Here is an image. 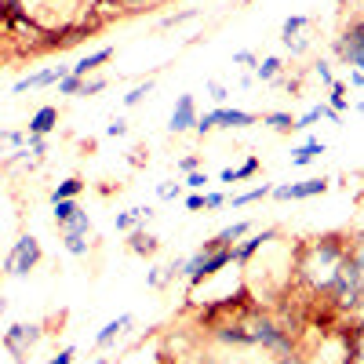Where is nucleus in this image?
Segmentation results:
<instances>
[{"label": "nucleus", "mask_w": 364, "mask_h": 364, "mask_svg": "<svg viewBox=\"0 0 364 364\" xmlns=\"http://www.w3.org/2000/svg\"><path fill=\"white\" fill-rule=\"evenodd\" d=\"M346 255L350 252L339 245V237H321L310 248L306 262H302V277H306L314 288H331V281H336V273H339Z\"/></svg>", "instance_id": "f257e3e1"}, {"label": "nucleus", "mask_w": 364, "mask_h": 364, "mask_svg": "<svg viewBox=\"0 0 364 364\" xmlns=\"http://www.w3.org/2000/svg\"><path fill=\"white\" fill-rule=\"evenodd\" d=\"M331 299L339 302V306H357V299H360V291H364V269L353 262V255H346L343 259V266H339V273H336V281H331Z\"/></svg>", "instance_id": "f03ea898"}, {"label": "nucleus", "mask_w": 364, "mask_h": 364, "mask_svg": "<svg viewBox=\"0 0 364 364\" xmlns=\"http://www.w3.org/2000/svg\"><path fill=\"white\" fill-rule=\"evenodd\" d=\"M37 262H41V245H37V237L22 233V237L15 240V248L8 252V259H4V273H8V277H26V273L33 269Z\"/></svg>", "instance_id": "7ed1b4c3"}, {"label": "nucleus", "mask_w": 364, "mask_h": 364, "mask_svg": "<svg viewBox=\"0 0 364 364\" xmlns=\"http://www.w3.org/2000/svg\"><path fill=\"white\" fill-rule=\"evenodd\" d=\"M41 343V324H11L4 331V346L11 357H26L29 346H37Z\"/></svg>", "instance_id": "20e7f679"}, {"label": "nucleus", "mask_w": 364, "mask_h": 364, "mask_svg": "<svg viewBox=\"0 0 364 364\" xmlns=\"http://www.w3.org/2000/svg\"><path fill=\"white\" fill-rule=\"evenodd\" d=\"M328 186H331L328 178L288 182V186H277V190H273V197H277V200H306V197H321V193H328Z\"/></svg>", "instance_id": "39448f33"}, {"label": "nucleus", "mask_w": 364, "mask_h": 364, "mask_svg": "<svg viewBox=\"0 0 364 364\" xmlns=\"http://www.w3.org/2000/svg\"><path fill=\"white\" fill-rule=\"evenodd\" d=\"M197 124V102H193V95H178V102H175V109H171V120H168V128L175 132V135H182V132H190Z\"/></svg>", "instance_id": "423d86ee"}, {"label": "nucleus", "mask_w": 364, "mask_h": 364, "mask_svg": "<svg viewBox=\"0 0 364 364\" xmlns=\"http://www.w3.org/2000/svg\"><path fill=\"white\" fill-rule=\"evenodd\" d=\"M63 77H70V66H51V70H37V73H29L22 77L11 91L15 95H22V91H33V87H48V84H58Z\"/></svg>", "instance_id": "0eeeda50"}, {"label": "nucleus", "mask_w": 364, "mask_h": 364, "mask_svg": "<svg viewBox=\"0 0 364 364\" xmlns=\"http://www.w3.org/2000/svg\"><path fill=\"white\" fill-rule=\"evenodd\" d=\"M211 113H215V128H252L255 124V117L248 109H226V106H219Z\"/></svg>", "instance_id": "6e6552de"}, {"label": "nucleus", "mask_w": 364, "mask_h": 364, "mask_svg": "<svg viewBox=\"0 0 364 364\" xmlns=\"http://www.w3.org/2000/svg\"><path fill=\"white\" fill-rule=\"evenodd\" d=\"M109 58H113V48L106 44V48H99V51H91V55H84V58H80L77 66H70V73H73L77 80H84V77H87L91 70H99L102 63H109Z\"/></svg>", "instance_id": "1a4fd4ad"}, {"label": "nucleus", "mask_w": 364, "mask_h": 364, "mask_svg": "<svg viewBox=\"0 0 364 364\" xmlns=\"http://www.w3.org/2000/svg\"><path fill=\"white\" fill-rule=\"evenodd\" d=\"M149 219H154V208H132V211H120V215H117V230H120V233H132V230H142Z\"/></svg>", "instance_id": "9d476101"}, {"label": "nucleus", "mask_w": 364, "mask_h": 364, "mask_svg": "<svg viewBox=\"0 0 364 364\" xmlns=\"http://www.w3.org/2000/svg\"><path fill=\"white\" fill-rule=\"evenodd\" d=\"M336 51H339V58L350 55V51H364V22H353L346 29V33L336 41Z\"/></svg>", "instance_id": "9b49d317"}, {"label": "nucleus", "mask_w": 364, "mask_h": 364, "mask_svg": "<svg viewBox=\"0 0 364 364\" xmlns=\"http://www.w3.org/2000/svg\"><path fill=\"white\" fill-rule=\"evenodd\" d=\"M273 237H277V230H262V233H255L252 240H245V245H237V248H233V259H237V262H248L262 245H269Z\"/></svg>", "instance_id": "f8f14e48"}, {"label": "nucleus", "mask_w": 364, "mask_h": 364, "mask_svg": "<svg viewBox=\"0 0 364 364\" xmlns=\"http://www.w3.org/2000/svg\"><path fill=\"white\" fill-rule=\"evenodd\" d=\"M58 124V109L55 106H41L33 117H29V135H48Z\"/></svg>", "instance_id": "ddd939ff"}, {"label": "nucleus", "mask_w": 364, "mask_h": 364, "mask_svg": "<svg viewBox=\"0 0 364 364\" xmlns=\"http://www.w3.org/2000/svg\"><path fill=\"white\" fill-rule=\"evenodd\" d=\"M132 324H135V317H132V314H120V317H113V321H109V324L99 331V336H95V346H109V343L120 336V331H124V328H132Z\"/></svg>", "instance_id": "4468645a"}, {"label": "nucleus", "mask_w": 364, "mask_h": 364, "mask_svg": "<svg viewBox=\"0 0 364 364\" xmlns=\"http://www.w3.org/2000/svg\"><path fill=\"white\" fill-rule=\"evenodd\" d=\"M248 230H252V223H233V226H226V230H219L215 237H211V245H215V248H233Z\"/></svg>", "instance_id": "2eb2a0df"}, {"label": "nucleus", "mask_w": 364, "mask_h": 364, "mask_svg": "<svg viewBox=\"0 0 364 364\" xmlns=\"http://www.w3.org/2000/svg\"><path fill=\"white\" fill-rule=\"evenodd\" d=\"M128 245H132L135 255H154V252L161 248V240H157L154 233H146V226H142V230H132V240H128Z\"/></svg>", "instance_id": "dca6fc26"}, {"label": "nucleus", "mask_w": 364, "mask_h": 364, "mask_svg": "<svg viewBox=\"0 0 364 364\" xmlns=\"http://www.w3.org/2000/svg\"><path fill=\"white\" fill-rule=\"evenodd\" d=\"M58 233H63V237H87V233H91V219L84 215V211H77L70 223L58 226Z\"/></svg>", "instance_id": "f3484780"}, {"label": "nucleus", "mask_w": 364, "mask_h": 364, "mask_svg": "<svg viewBox=\"0 0 364 364\" xmlns=\"http://www.w3.org/2000/svg\"><path fill=\"white\" fill-rule=\"evenodd\" d=\"M255 171H259V157H248L240 168H226L219 178H223V182H240V178H252Z\"/></svg>", "instance_id": "a211bd4d"}, {"label": "nucleus", "mask_w": 364, "mask_h": 364, "mask_svg": "<svg viewBox=\"0 0 364 364\" xmlns=\"http://www.w3.org/2000/svg\"><path fill=\"white\" fill-rule=\"evenodd\" d=\"M324 154V142H317V139H310L306 146H299L295 154H291V164H310V161H317Z\"/></svg>", "instance_id": "6ab92c4d"}, {"label": "nucleus", "mask_w": 364, "mask_h": 364, "mask_svg": "<svg viewBox=\"0 0 364 364\" xmlns=\"http://www.w3.org/2000/svg\"><path fill=\"white\" fill-rule=\"evenodd\" d=\"M255 77L266 80V84H269V80H277V77H281V58H277V55H269V58H262V63H255Z\"/></svg>", "instance_id": "aec40b11"}, {"label": "nucleus", "mask_w": 364, "mask_h": 364, "mask_svg": "<svg viewBox=\"0 0 364 364\" xmlns=\"http://www.w3.org/2000/svg\"><path fill=\"white\" fill-rule=\"evenodd\" d=\"M80 190H84V182H80V178H66V182H58L55 193H51V204H55V200H73Z\"/></svg>", "instance_id": "412c9836"}, {"label": "nucleus", "mask_w": 364, "mask_h": 364, "mask_svg": "<svg viewBox=\"0 0 364 364\" xmlns=\"http://www.w3.org/2000/svg\"><path fill=\"white\" fill-rule=\"evenodd\" d=\"M306 26H310V18H306V15H291V18L284 22V29H281V41H284V44H288V41H295Z\"/></svg>", "instance_id": "4be33fe9"}, {"label": "nucleus", "mask_w": 364, "mask_h": 364, "mask_svg": "<svg viewBox=\"0 0 364 364\" xmlns=\"http://www.w3.org/2000/svg\"><path fill=\"white\" fill-rule=\"evenodd\" d=\"M262 124H269L273 132H295V117L291 113H266Z\"/></svg>", "instance_id": "5701e85b"}, {"label": "nucleus", "mask_w": 364, "mask_h": 364, "mask_svg": "<svg viewBox=\"0 0 364 364\" xmlns=\"http://www.w3.org/2000/svg\"><path fill=\"white\" fill-rule=\"evenodd\" d=\"M269 193H273V186H266V182H262V186H255V190H248V193H237V197H233V208H245V204L262 200V197H269Z\"/></svg>", "instance_id": "b1692460"}, {"label": "nucleus", "mask_w": 364, "mask_h": 364, "mask_svg": "<svg viewBox=\"0 0 364 364\" xmlns=\"http://www.w3.org/2000/svg\"><path fill=\"white\" fill-rule=\"evenodd\" d=\"M77 211H80V208H77V200H55V223H58V226L70 223V219L77 215Z\"/></svg>", "instance_id": "393cba45"}, {"label": "nucleus", "mask_w": 364, "mask_h": 364, "mask_svg": "<svg viewBox=\"0 0 364 364\" xmlns=\"http://www.w3.org/2000/svg\"><path fill=\"white\" fill-rule=\"evenodd\" d=\"M328 106L336 109L339 117H343V109L350 106V102H346V84H343V80H336V84H331V102H328Z\"/></svg>", "instance_id": "a878e982"}, {"label": "nucleus", "mask_w": 364, "mask_h": 364, "mask_svg": "<svg viewBox=\"0 0 364 364\" xmlns=\"http://www.w3.org/2000/svg\"><path fill=\"white\" fill-rule=\"evenodd\" d=\"M149 91H154V84H149V80H146V84H139V87H132L128 95H124V106H139V102L149 95Z\"/></svg>", "instance_id": "bb28decb"}, {"label": "nucleus", "mask_w": 364, "mask_h": 364, "mask_svg": "<svg viewBox=\"0 0 364 364\" xmlns=\"http://www.w3.org/2000/svg\"><path fill=\"white\" fill-rule=\"evenodd\" d=\"M63 245L70 255H87V237H63Z\"/></svg>", "instance_id": "cd10ccee"}, {"label": "nucleus", "mask_w": 364, "mask_h": 364, "mask_svg": "<svg viewBox=\"0 0 364 364\" xmlns=\"http://www.w3.org/2000/svg\"><path fill=\"white\" fill-rule=\"evenodd\" d=\"M80 84H84V80H77L73 73L63 77V80H58V95H80Z\"/></svg>", "instance_id": "c85d7f7f"}, {"label": "nucleus", "mask_w": 364, "mask_h": 364, "mask_svg": "<svg viewBox=\"0 0 364 364\" xmlns=\"http://www.w3.org/2000/svg\"><path fill=\"white\" fill-rule=\"evenodd\" d=\"M106 87V77H84V84H80V95H99V91Z\"/></svg>", "instance_id": "c756f323"}, {"label": "nucleus", "mask_w": 364, "mask_h": 364, "mask_svg": "<svg viewBox=\"0 0 364 364\" xmlns=\"http://www.w3.org/2000/svg\"><path fill=\"white\" fill-rule=\"evenodd\" d=\"M26 149H29V157H37V154H44V149H48V139L44 135H29L26 139Z\"/></svg>", "instance_id": "7c9ffc66"}, {"label": "nucleus", "mask_w": 364, "mask_h": 364, "mask_svg": "<svg viewBox=\"0 0 364 364\" xmlns=\"http://www.w3.org/2000/svg\"><path fill=\"white\" fill-rule=\"evenodd\" d=\"M223 204H226L223 193H200V208H204V211H215V208H223Z\"/></svg>", "instance_id": "2f4dec72"}, {"label": "nucleus", "mask_w": 364, "mask_h": 364, "mask_svg": "<svg viewBox=\"0 0 364 364\" xmlns=\"http://www.w3.org/2000/svg\"><path fill=\"white\" fill-rule=\"evenodd\" d=\"M208 95H211V99H215V102L223 106V102L230 99V91H226V87H223L219 80H208Z\"/></svg>", "instance_id": "473e14b6"}, {"label": "nucleus", "mask_w": 364, "mask_h": 364, "mask_svg": "<svg viewBox=\"0 0 364 364\" xmlns=\"http://www.w3.org/2000/svg\"><path fill=\"white\" fill-rule=\"evenodd\" d=\"M190 18H197V8H186V11L168 15V18H164V26H178V22H190Z\"/></svg>", "instance_id": "72a5a7b5"}, {"label": "nucleus", "mask_w": 364, "mask_h": 364, "mask_svg": "<svg viewBox=\"0 0 364 364\" xmlns=\"http://www.w3.org/2000/svg\"><path fill=\"white\" fill-rule=\"evenodd\" d=\"M204 182H208V175H204V171H190V175H186V186H190L193 193H200V190H204Z\"/></svg>", "instance_id": "f704fd0d"}, {"label": "nucleus", "mask_w": 364, "mask_h": 364, "mask_svg": "<svg viewBox=\"0 0 364 364\" xmlns=\"http://www.w3.org/2000/svg\"><path fill=\"white\" fill-rule=\"evenodd\" d=\"M106 135H109V139L128 135V120H109V124H106Z\"/></svg>", "instance_id": "c9c22d12"}, {"label": "nucleus", "mask_w": 364, "mask_h": 364, "mask_svg": "<svg viewBox=\"0 0 364 364\" xmlns=\"http://www.w3.org/2000/svg\"><path fill=\"white\" fill-rule=\"evenodd\" d=\"M73 357H77V350H73V346H66V350H58L48 364H73Z\"/></svg>", "instance_id": "e433bc0d"}, {"label": "nucleus", "mask_w": 364, "mask_h": 364, "mask_svg": "<svg viewBox=\"0 0 364 364\" xmlns=\"http://www.w3.org/2000/svg\"><path fill=\"white\" fill-rule=\"evenodd\" d=\"M259 58H255V51H237L233 55V66H255Z\"/></svg>", "instance_id": "4c0bfd02"}, {"label": "nucleus", "mask_w": 364, "mask_h": 364, "mask_svg": "<svg viewBox=\"0 0 364 364\" xmlns=\"http://www.w3.org/2000/svg\"><path fill=\"white\" fill-rule=\"evenodd\" d=\"M157 193H161V197H164V200H175V197H178V193H182V186H178V182H164V186H161V190H157Z\"/></svg>", "instance_id": "58836bf2"}, {"label": "nucleus", "mask_w": 364, "mask_h": 364, "mask_svg": "<svg viewBox=\"0 0 364 364\" xmlns=\"http://www.w3.org/2000/svg\"><path fill=\"white\" fill-rule=\"evenodd\" d=\"M317 77H321V84H328V87L336 84V73H331V66H328V63H317Z\"/></svg>", "instance_id": "ea45409f"}, {"label": "nucleus", "mask_w": 364, "mask_h": 364, "mask_svg": "<svg viewBox=\"0 0 364 364\" xmlns=\"http://www.w3.org/2000/svg\"><path fill=\"white\" fill-rule=\"evenodd\" d=\"M124 8H132V11H142V8H149V4H161V0H120Z\"/></svg>", "instance_id": "a19ab883"}, {"label": "nucleus", "mask_w": 364, "mask_h": 364, "mask_svg": "<svg viewBox=\"0 0 364 364\" xmlns=\"http://www.w3.org/2000/svg\"><path fill=\"white\" fill-rule=\"evenodd\" d=\"M197 164H200L197 157H182V161H178V168H182V171H197Z\"/></svg>", "instance_id": "79ce46f5"}, {"label": "nucleus", "mask_w": 364, "mask_h": 364, "mask_svg": "<svg viewBox=\"0 0 364 364\" xmlns=\"http://www.w3.org/2000/svg\"><path fill=\"white\" fill-rule=\"evenodd\" d=\"M186 208H190V211H200V193H190V197H186Z\"/></svg>", "instance_id": "37998d69"}, {"label": "nucleus", "mask_w": 364, "mask_h": 364, "mask_svg": "<svg viewBox=\"0 0 364 364\" xmlns=\"http://www.w3.org/2000/svg\"><path fill=\"white\" fill-rule=\"evenodd\" d=\"M281 364H306V360L295 357V353H284V357H281Z\"/></svg>", "instance_id": "c03bdc74"}, {"label": "nucleus", "mask_w": 364, "mask_h": 364, "mask_svg": "<svg viewBox=\"0 0 364 364\" xmlns=\"http://www.w3.org/2000/svg\"><path fill=\"white\" fill-rule=\"evenodd\" d=\"M350 84H353V87H364V73L353 70V73H350Z\"/></svg>", "instance_id": "a18cd8bd"}, {"label": "nucleus", "mask_w": 364, "mask_h": 364, "mask_svg": "<svg viewBox=\"0 0 364 364\" xmlns=\"http://www.w3.org/2000/svg\"><path fill=\"white\" fill-rule=\"evenodd\" d=\"M8 310V302H4V295H0V314H4Z\"/></svg>", "instance_id": "49530a36"}, {"label": "nucleus", "mask_w": 364, "mask_h": 364, "mask_svg": "<svg viewBox=\"0 0 364 364\" xmlns=\"http://www.w3.org/2000/svg\"><path fill=\"white\" fill-rule=\"evenodd\" d=\"M0 11H4V4H0Z\"/></svg>", "instance_id": "de8ad7c7"}]
</instances>
